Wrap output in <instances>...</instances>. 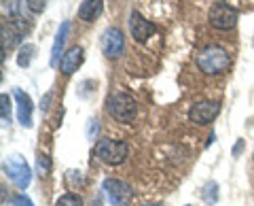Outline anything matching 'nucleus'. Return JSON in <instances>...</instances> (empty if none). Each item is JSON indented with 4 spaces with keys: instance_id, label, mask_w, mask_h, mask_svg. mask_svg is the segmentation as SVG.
<instances>
[{
    "instance_id": "f257e3e1",
    "label": "nucleus",
    "mask_w": 254,
    "mask_h": 206,
    "mask_svg": "<svg viewBox=\"0 0 254 206\" xmlns=\"http://www.w3.org/2000/svg\"><path fill=\"white\" fill-rule=\"evenodd\" d=\"M231 64V58H229L227 49H222L218 45H210V47H203L197 55V66H199L201 73L205 75H220L225 73Z\"/></svg>"
},
{
    "instance_id": "f03ea898",
    "label": "nucleus",
    "mask_w": 254,
    "mask_h": 206,
    "mask_svg": "<svg viewBox=\"0 0 254 206\" xmlns=\"http://www.w3.org/2000/svg\"><path fill=\"white\" fill-rule=\"evenodd\" d=\"M93 153L98 160L106 162L110 166H119L127 160V153H129V147L123 140H113V138H100L93 147Z\"/></svg>"
},
{
    "instance_id": "7ed1b4c3",
    "label": "nucleus",
    "mask_w": 254,
    "mask_h": 206,
    "mask_svg": "<svg viewBox=\"0 0 254 206\" xmlns=\"http://www.w3.org/2000/svg\"><path fill=\"white\" fill-rule=\"evenodd\" d=\"M108 113L113 115L119 123H129L136 119L138 104L129 94H113L108 100Z\"/></svg>"
},
{
    "instance_id": "20e7f679",
    "label": "nucleus",
    "mask_w": 254,
    "mask_h": 206,
    "mask_svg": "<svg viewBox=\"0 0 254 206\" xmlns=\"http://www.w3.org/2000/svg\"><path fill=\"white\" fill-rule=\"evenodd\" d=\"M4 170H6V174H9V179L19 189H26L32 183V170H30V166L26 164V160H23L21 155H11L9 162L4 164Z\"/></svg>"
},
{
    "instance_id": "39448f33",
    "label": "nucleus",
    "mask_w": 254,
    "mask_h": 206,
    "mask_svg": "<svg viewBox=\"0 0 254 206\" xmlns=\"http://www.w3.org/2000/svg\"><path fill=\"white\" fill-rule=\"evenodd\" d=\"M102 189H104V194L113 206H127V202H129V198H131L129 185L123 183L121 179H106Z\"/></svg>"
},
{
    "instance_id": "423d86ee",
    "label": "nucleus",
    "mask_w": 254,
    "mask_h": 206,
    "mask_svg": "<svg viewBox=\"0 0 254 206\" xmlns=\"http://www.w3.org/2000/svg\"><path fill=\"white\" fill-rule=\"evenodd\" d=\"M210 23L218 30H231L237 23V11L225 2H218L210 9Z\"/></svg>"
},
{
    "instance_id": "0eeeda50",
    "label": "nucleus",
    "mask_w": 254,
    "mask_h": 206,
    "mask_svg": "<svg viewBox=\"0 0 254 206\" xmlns=\"http://www.w3.org/2000/svg\"><path fill=\"white\" fill-rule=\"evenodd\" d=\"M125 49V36L119 28H108L104 36H102V51L106 58H119Z\"/></svg>"
},
{
    "instance_id": "6e6552de",
    "label": "nucleus",
    "mask_w": 254,
    "mask_h": 206,
    "mask_svg": "<svg viewBox=\"0 0 254 206\" xmlns=\"http://www.w3.org/2000/svg\"><path fill=\"white\" fill-rule=\"evenodd\" d=\"M218 113H220V104H218V102L205 100V102H197L195 106H190V110H189V119L193 121V123L205 125V123H210Z\"/></svg>"
},
{
    "instance_id": "1a4fd4ad",
    "label": "nucleus",
    "mask_w": 254,
    "mask_h": 206,
    "mask_svg": "<svg viewBox=\"0 0 254 206\" xmlns=\"http://www.w3.org/2000/svg\"><path fill=\"white\" fill-rule=\"evenodd\" d=\"M129 30H131V36L136 38L138 43H144V41H148V38L155 34L157 28H155L153 21H148V19L142 17V13L133 11L131 17H129Z\"/></svg>"
},
{
    "instance_id": "9d476101",
    "label": "nucleus",
    "mask_w": 254,
    "mask_h": 206,
    "mask_svg": "<svg viewBox=\"0 0 254 206\" xmlns=\"http://www.w3.org/2000/svg\"><path fill=\"white\" fill-rule=\"evenodd\" d=\"M13 96H15V100H17L19 123L23 125V128H32V98L23 90H19V87L13 90Z\"/></svg>"
},
{
    "instance_id": "9b49d317",
    "label": "nucleus",
    "mask_w": 254,
    "mask_h": 206,
    "mask_svg": "<svg viewBox=\"0 0 254 206\" xmlns=\"http://www.w3.org/2000/svg\"><path fill=\"white\" fill-rule=\"evenodd\" d=\"M81 64H83V47H72V49H68L62 55L60 70L64 75H72Z\"/></svg>"
},
{
    "instance_id": "f8f14e48",
    "label": "nucleus",
    "mask_w": 254,
    "mask_h": 206,
    "mask_svg": "<svg viewBox=\"0 0 254 206\" xmlns=\"http://www.w3.org/2000/svg\"><path fill=\"white\" fill-rule=\"evenodd\" d=\"M104 11V0H83L78 6V17L83 21H93Z\"/></svg>"
},
{
    "instance_id": "ddd939ff",
    "label": "nucleus",
    "mask_w": 254,
    "mask_h": 206,
    "mask_svg": "<svg viewBox=\"0 0 254 206\" xmlns=\"http://www.w3.org/2000/svg\"><path fill=\"white\" fill-rule=\"evenodd\" d=\"M68 28H70V23L64 21L62 26H60V30H58V34H55V41H53V47H51V66H55V64H58V60H60V53L64 49V43H66Z\"/></svg>"
},
{
    "instance_id": "4468645a",
    "label": "nucleus",
    "mask_w": 254,
    "mask_h": 206,
    "mask_svg": "<svg viewBox=\"0 0 254 206\" xmlns=\"http://www.w3.org/2000/svg\"><path fill=\"white\" fill-rule=\"evenodd\" d=\"M34 51H36V47H34V45H30V43L21 45V47H19V53H17V64H19L21 68L30 66L32 58H34Z\"/></svg>"
},
{
    "instance_id": "2eb2a0df",
    "label": "nucleus",
    "mask_w": 254,
    "mask_h": 206,
    "mask_svg": "<svg viewBox=\"0 0 254 206\" xmlns=\"http://www.w3.org/2000/svg\"><path fill=\"white\" fill-rule=\"evenodd\" d=\"M55 206H83V198L76 194H64L58 198Z\"/></svg>"
},
{
    "instance_id": "dca6fc26",
    "label": "nucleus",
    "mask_w": 254,
    "mask_h": 206,
    "mask_svg": "<svg viewBox=\"0 0 254 206\" xmlns=\"http://www.w3.org/2000/svg\"><path fill=\"white\" fill-rule=\"evenodd\" d=\"M0 117H2L4 123L11 121V100H9V96H6V94H2V96H0Z\"/></svg>"
},
{
    "instance_id": "f3484780",
    "label": "nucleus",
    "mask_w": 254,
    "mask_h": 206,
    "mask_svg": "<svg viewBox=\"0 0 254 206\" xmlns=\"http://www.w3.org/2000/svg\"><path fill=\"white\" fill-rule=\"evenodd\" d=\"M38 174H41V177H47V174H49V170H51V160H49V155H41L38 157Z\"/></svg>"
},
{
    "instance_id": "a211bd4d",
    "label": "nucleus",
    "mask_w": 254,
    "mask_h": 206,
    "mask_svg": "<svg viewBox=\"0 0 254 206\" xmlns=\"http://www.w3.org/2000/svg\"><path fill=\"white\" fill-rule=\"evenodd\" d=\"M208 192H203V198H205V202H216V183H212V185H208L205 187Z\"/></svg>"
},
{
    "instance_id": "6ab92c4d",
    "label": "nucleus",
    "mask_w": 254,
    "mask_h": 206,
    "mask_svg": "<svg viewBox=\"0 0 254 206\" xmlns=\"http://www.w3.org/2000/svg\"><path fill=\"white\" fill-rule=\"evenodd\" d=\"M28 9L34 13H41L45 9V0H28Z\"/></svg>"
},
{
    "instance_id": "aec40b11",
    "label": "nucleus",
    "mask_w": 254,
    "mask_h": 206,
    "mask_svg": "<svg viewBox=\"0 0 254 206\" xmlns=\"http://www.w3.org/2000/svg\"><path fill=\"white\" fill-rule=\"evenodd\" d=\"M13 206H34V204H32V200L28 196H15L13 198Z\"/></svg>"
},
{
    "instance_id": "412c9836",
    "label": "nucleus",
    "mask_w": 254,
    "mask_h": 206,
    "mask_svg": "<svg viewBox=\"0 0 254 206\" xmlns=\"http://www.w3.org/2000/svg\"><path fill=\"white\" fill-rule=\"evenodd\" d=\"M89 206H102V198H100V196H95L93 200H91V204H89Z\"/></svg>"
},
{
    "instance_id": "4be33fe9",
    "label": "nucleus",
    "mask_w": 254,
    "mask_h": 206,
    "mask_svg": "<svg viewBox=\"0 0 254 206\" xmlns=\"http://www.w3.org/2000/svg\"><path fill=\"white\" fill-rule=\"evenodd\" d=\"M148 206H161V204H148Z\"/></svg>"
}]
</instances>
